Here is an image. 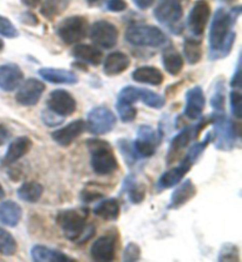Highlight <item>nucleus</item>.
<instances>
[{
  "label": "nucleus",
  "mask_w": 242,
  "mask_h": 262,
  "mask_svg": "<svg viewBox=\"0 0 242 262\" xmlns=\"http://www.w3.org/2000/svg\"><path fill=\"white\" fill-rule=\"evenodd\" d=\"M90 152V164L97 175L106 176L114 174L118 169V161L115 152L106 141L101 138H89L86 141Z\"/></svg>",
  "instance_id": "3"
},
{
  "label": "nucleus",
  "mask_w": 242,
  "mask_h": 262,
  "mask_svg": "<svg viewBox=\"0 0 242 262\" xmlns=\"http://www.w3.org/2000/svg\"><path fill=\"white\" fill-rule=\"evenodd\" d=\"M45 84L39 79L30 78L19 85L15 101L23 106H34L40 101L45 91Z\"/></svg>",
  "instance_id": "13"
},
{
  "label": "nucleus",
  "mask_w": 242,
  "mask_h": 262,
  "mask_svg": "<svg viewBox=\"0 0 242 262\" xmlns=\"http://www.w3.org/2000/svg\"><path fill=\"white\" fill-rule=\"evenodd\" d=\"M87 32H89V23L82 15H72L64 19L57 29L59 38L68 45L79 43L87 36Z\"/></svg>",
  "instance_id": "7"
},
{
  "label": "nucleus",
  "mask_w": 242,
  "mask_h": 262,
  "mask_svg": "<svg viewBox=\"0 0 242 262\" xmlns=\"http://www.w3.org/2000/svg\"><path fill=\"white\" fill-rule=\"evenodd\" d=\"M225 85L224 83H217L215 88L214 95L210 99V105H212L214 114H224L225 113Z\"/></svg>",
  "instance_id": "37"
},
{
  "label": "nucleus",
  "mask_w": 242,
  "mask_h": 262,
  "mask_svg": "<svg viewBox=\"0 0 242 262\" xmlns=\"http://www.w3.org/2000/svg\"><path fill=\"white\" fill-rule=\"evenodd\" d=\"M23 216L21 207L14 201L0 202V222L7 227H15L19 225Z\"/></svg>",
  "instance_id": "26"
},
{
  "label": "nucleus",
  "mask_w": 242,
  "mask_h": 262,
  "mask_svg": "<svg viewBox=\"0 0 242 262\" xmlns=\"http://www.w3.org/2000/svg\"><path fill=\"white\" fill-rule=\"evenodd\" d=\"M92 43L102 49H113L117 44L118 30L106 20H99L92 24L89 30Z\"/></svg>",
  "instance_id": "11"
},
{
  "label": "nucleus",
  "mask_w": 242,
  "mask_h": 262,
  "mask_svg": "<svg viewBox=\"0 0 242 262\" xmlns=\"http://www.w3.org/2000/svg\"><path fill=\"white\" fill-rule=\"evenodd\" d=\"M206 106V98L202 89L195 86L188 90L186 95L184 116L189 119H200Z\"/></svg>",
  "instance_id": "19"
},
{
  "label": "nucleus",
  "mask_w": 242,
  "mask_h": 262,
  "mask_svg": "<svg viewBox=\"0 0 242 262\" xmlns=\"http://www.w3.org/2000/svg\"><path fill=\"white\" fill-rule=\"evenodd\" d=\"M115 125L116 116L106 106H96L87 114L86 126L92 135H105L113 131Z\"/></svg>",
  "instance_id": "8"
},
{
  "label": "nucleus",
  "mask_w": 242,
  "mask_h": 262,
  "mask_svg": "<svg viewBox=\"0 0 242 262\" xmlns=\"http://www.w3.org/2000/svg\"><path fill=\"white\" fill-rule=\"evenodd\" d=\"M48 109L61 117H68L75 114L77 102L67 90H53L48 98Z\"/></svg>",
  "instance_id": "14"
},
{
  "label": "nucleus",
  "mask_w": 242,
  "mask_h": 262,
  "mask_svg": "<svg viewBox=\"0 0 242 262\" xmlns=\"http://www.w3.org/2000/svg\"><path fill=\"white\" fill-rule=\"evenodd\" d=\"M126 6L125 0H109L106 4V9L113 12H122L126 10Z\"/></svg>",
  "instance_id": "45"
},
{
  "label": "nucleus",
  "mask_w": 242,
  "mask_h": 262,
  "mask_svg": "<svg viewBox=\"0 0 242 262\" xmlns=\"http://www.w3.org/2000/svg\"><path fill=\"white\" fill-rule=\"evenodd\" d=\"M71 0H44L40 7V13L44 15V18L53 20L68 9Z\"/></svg>",
  "instance_id": "32"
},
{
  "label": "nucleus",
  "mask_w": 242,
  "mask_h": 262,
  "mask_svg": "<svg viewBox=\"0 0 242 262\" xmlns=\"http://www.w3.org/2000/svg\"><path fill=\"white\" fill-rule=\"evenodd\" d=\"M133 79L137 83L148 84V85H161L163 82V75L159 69L153 67H141L133 72Z\"/></svg>",
  "instance_id": "29"
},
{
  "label": "nucleus",
  "mask_w": 242,
  "mask_h": 262,
  "mask_svg": "<svg viewBox=\"0 0 242 262\" xmlns=\"http://www.w3.org/2000/svg\"><path fill=\"white\" fill-rule=\"evenodd\" d=\"M130 65V58L123 52H113L104 61V73L106 76H117L124 72Z\"/></svg>",
  "instance_id": "27"
},
{
  "label": "nucleus",
  "mask_w": 242,
  "mask_h": 262,
  "mask_svg": "<svg viewBox=\"0 0 242 262\" xmlns=\"http://www.w3.org/2000/svg\"><path fill=\"white\" fill-rule=\"evenodd\" d=\"M218 261H240V250L233 244H225L218 253Z\"/></svg>",
  "instance_id": "39"
},
{
  "label": "nucleus",
  "mask_w": 242,
  "mask_h": 262,
  "mask_svg": "<svg viewBox=\"0 0 242 262\" xmlns=\"http://www.w3.org/2000/svg\"><path fill=\"white\" fill-rule=\"evenodd\" d=\"M102 198H103L102 192H98L96 190L84 189V190H82V192H80V199H82L83 201L86 203L95 202V201H97V200H101Z\"/></svg>",
  "instance_id": "44"
},
{
  "label": "nucleus",
  "mask_w": 242,
  "mask_h": 262,
  "mask_svg": "<svg viewBox=\"0 0 242 262\" xmlns=\"http://www.w3.org/2000/svg\"><path fill=\"white\" fill-rule=\"evenodd\" d=\"M118 98L129 103L142 102L151 109H162L166 104V99L162 96L156 94L148 89H141L135 86H125L118 95Z\"/></svg>",
  "instance_id": "10"
},
{
  "label": "nucleus",
  "mask_w": 242,
  "mask_h": 262,
  "mask_svg": "<svg viewBox=\"0 0 242 262\" xmlns=\"http://www.w3.org/2000/svg\"><path fill=\"white\" fill-rule=\"evenodd\" d=\"M232 88H233V89H240V88H241V73H240V65H237L235 75L233 76V79H232Z\"/></svg>",
  "instance_id": "48"
},
{
  "label": "nucleus",
  "mask_w": 242,
  "mask_h": 262,
  "mask_svg": "<svg viewBox=\"0 0 242 262\" xmlns=\"http://www.w3.org/2000/svg\"><path fill=\"white\" fill-rule=\"evenodd\" d=\"M85 126L86 124L83 119H76L63 128L53 131L51 138L60 146H69L84 133Z\"/></svg>",
  "instance_id": "18"
},
{
  "label": "nucleus",
  "mask_w": 242,
  "mask_h": 262,
  "mask_svg": "<svg viewBox=\"0 0 242 262\" xmlns=\"http://www.w3.org/2000/svg\"><path fill=\"white\" fill-rule=\"evenodd\" d=\"M94 214L104 221H116L120 217L121 206L116 199L103 200L94 208Z\"/></svg>",
  "instance_id": "28"
},
{
  "label": "nucleus",
  "mask_w": 242,
  "mask_h": 262,
  "mask_svg": "<svg viewBox=\"0 0 242 262\" xmlns=\"http://www.w3.org/2000/svg\"><path fill=\"white\" fill-rule=\"evenodd\" d=\"M230 109L236 119L242 117V95L240 89H233L230 92Z\"/></svg>",
  "instance_id": "40"
},
{
  "label": "nucleus",
  "mask_w": 242,
  "mask_h": 262,
  "mask_svg": "<svg viewBox=\"0 0 242 262\" xmlns=\"http://www.w3.org/2000/svg\"><path fill=\"white\" fill-rule=\"evenodd\" d=\"M4 46H5V44H4V41L0 39V51H2V50L4 49Z\"/></svg>",
  "instance_id": "52"
},
{
  "label": "nucleus",
  "mask_w": 242,
  "mask_h": 262,
  "mask_svg": "<svg viewBox=\"0 0 242 262\" xmlns=\"http://www.w3.org/2000/svg\"><path fill=\"white\" fill-rule=\"evenodd\" d=\"M116 109L122 122L131 123L136 119L137 109L134 106L133 103L125 102L123 101V99L118 98V101L116 103Z\"/></svg>",
  "instance_id": "36"
},
{
  "label": "nucleus",
  "mask_w": 242,
  "mask_h": 262,
  "mask_svg": "<svg viewBox=\"0 0 242 262\" xmlns=\"http://www.w3.org/2000/svg\"><path fill=\"white\" fill-rule=\"evenodd\" d=\"M176 187V186H175ZM196 195V187L191 182V180H186L181 183L180 182L176 189L172 191L170 203L168 204V209H179L184 204L190 201Z\"/></svg>",
  "instance_id": "21"
},
{
  "label": "nucleus",
  "mask_w": 242,
  "mask_h": 262,
  "mask_svg": "<svg viewBox=\"0 0 242 262\" xmlns=\"http://www.w3.org/2000/svg\"><path fill=\"white\" fill-rule=\"evenodd\" d=\"M160 143V135L150 125H141L137 130V138L133 142L138 159H149L156 152Z\"/></svg>",
  "instance_id": "9"
},
{
  "label": "nucleus",
  "mask_w": 242,
  "mask_h": 262,
  "mask_svg": "<svg viewBox=\"0 0 242 262\" xmlns=\"http://www.w3.org/2000/svg\"><path fill=\"white\" fill-rule=\"evenodd\" d=\"M153 15L161 24L175 30V26L181 21L183 9L180 0H160Z\"/></svg>",
  "instance_id": "12"
},
{
  "label": "nucleus",
  "mask_w": 242,
  "mask_h": 262,
  "mask_svg": "<svg viewBox=\"0 0 242 262\" xmlns=\"http://www.w3.org/2000/svg\"><path fill=\"white\" fill-rule=\"evenodd\" d=\"M240 11V7H236L232 12H227L225 9H218L215 12L209 31L210 52H217L215 58L226 57L232 50L235 40V32L230 31V29L239 17Z\"/></svg>",
  "instance_id": "1"
},
{
  "label": "nucleus",
  "mask_w": 242,
  "mask_h": 262,
  "mask_svg": "<svg viewBox=\"0 0 242 262\" xmlns=\"http://www.w3.org/2000/svg\"><path fill=\"white\" fill-rule=\"evenodd\" d=\"M193 163H190L189 161L183 159L181 163L176 167L169 169L168 171L164 172V174L160 177L159 182H157V190L162 191L164 189H169V188H172L178 186L180 182H182L184 177L189 172V170L193 167Z\"/></svg>",
  "instance_id": "17"
},
{
  "label": "nucleus",
  "mask_w": 242,
  "mask_h": 262,
  "mask_svg": "<svg viewBox=\"0 0 242 262\" xmlns=\"http://www.w3.org/2000/svg\"><path fill=\"white\" fill-rule=\"evenodd\" d=\"M125 39L134 46L160 48L167 44L168 38L161 29L152 25H133L126 30Z\"/></svg>",
  "instance_id": "5"
},
{
  "label": "nucleus",
  "mask_w": 242,
  "mask_h": 262,
  "mask_svg": "<svg viewBox=\"0 0 242 262\" xmlns=\"http://www.w3.org/2000/svg\"><path fill=\"white\" fill-rule=\"evenodd\" d=\"M10 136H11V134H10L9 129H7L5 125L0 124V146L4 145L7 141H9Z\"/></svg>",
  "instance_id": "47"
},
{
  "label": "nucleus",
  "mask_w": 242,
  "mask_h": 262,
  "mask_svg": "<svg viewBox=\"0 0 242 262\" xmlns=\"http://www.w3.org/2000/svg\"><path fill=\"white\" fill-rule=\"evenodd\" d=\"M184 60L182 56L172 48V46H168L163 52V67L166 71L171 76H178L183 69Z\"/></svg>",
  "instance_id": "31"
},
{
  "label": "nucleus",
  "mask_w": 242,
  "mask_h": 262,
  "mask_svg": "<svg viewBox=\"0 0 242 262\" xmlns=\"http://www.w3.org/2000/svg\"><path fill=\"white\" fill-rule=\"evenodd\" d=\"M210 17V6L206 0H197L190 10L188 26L195 36H202Z\"/></svg>",
  "instance_id": "16"
},
{
  "label": "nucleus",
  "mask_w": 242,
  "mask_h": 262,
  "mask_svg": "<svg viewBox=\"0 0 242 262\" xmlns=\"http://www.w3.org/2000/svg\"><path fill=\"white\" fill-rule=\"evenodd\" d=\"M24 75L18 65L5 64L0 67V89L3 91H14L21 84Z\"/></svg>",
  "instance_id": "20"
},
{
  "label": "nucleus",
  "mask_w": 242,
  "mask_h": 262,
  "mask_svg": "<svg viewBox=\"0 0 242 262\" xmlns=\"http://www.w3.org/2000/svg\"><path fill=\"white\" fill-rule=\"evenodd\" d=\"M5 198V191H4V188L2 187V184H0V200H3Z\"/></svg>",
  "instance_id": "51"
},
{
  "label": "nucleus",
  "mask_w": 242,
  "mask_h": 262,
  "mask_svg": "<svg viewBox=\"0 0 242 262\" xmlns=\"http://www.w3.org/2000/svg\"><path fill=\"white\" fill-rule=\"evenodd\" d=\"M17 241L7 230L0 228V254L5 256H12L17 253Z\"/></svg>",
  "instance_id": "35"
},
{
  "label": "nucleus",
  "mask_w": 242,
  "mask_h": 262,
  "mask_svg": "<svg viewBox=\"0 0 242 262\" xmlns=\"http://www.w3.org/2000/svg\"><path fill=\"white\" fill-rule=\"evenodd\" d=\"M41 119H43V122L48 126H57L63 123L64 117H61L59 115L52 113L51 110L48 109L43 111V114H41Z\"/></svg>",
  "instance_id": "43"
},
{
  "label": "nucleus",
  "mask_w": 242,
  "mask_h": 262,
  "mask_svg": "<svg viewBox=\"0 0 242 262\" xmlns=\"http://www.w3.org/2000/svg\"><path fill=\"white\" fill-rule=\"evenodd\" d=\"M43 192L44 187L39 182L30 181V182L23 183L19 187L17 195L23 201L28 203H37L41 199V196H43Z\"/></svg>",
  "instance_id": "30"
},
{
  "label": "nucleus",
  "mask_w": 242,
  "mask_h": 262,
  "mask_svg": "<svg viewBox=\"0 0 242 262\" xmlns=\"http://www.w3.org/2000/svg\"><path fill=\"white\" fill-rule=\"evenodd\" d=\"M39 75L41 78L49 83L53 84H68V85H74L78 83V77L74 72L63 70V69H52L44 68L39 70Z\"/></svg>",
  "instance_id": "24"
},
{
  "label": "nucleus",
  "mask_w": 242,
  "mask_h": 262,
  "mask_svg": "<svg viewBox=\"0 0 242 262\" xmlns=\"http://www.w3.org/2000/svg\"><path fill=\"white\" fill-rule=\"evenodd\" d=\"M0 34L6 38H17L19 36L18 30L15 29L10 19L3 17V15H0Z\"/></svg>",
  "instance_id": "41"
},
{
  "label": "nucleus",
  "mask_w": 242,
  "mask_h": 262,
  "mask_svg": "<svg viewBox=\"0 0 242 262\" xmlns=\"http://www.w3.org/2000/svg\"><path fill=\"white\" fill-rule=\"evenodd\" d=\"M184 58L188 63L194 65L197 64L202 58V45L201 41L195 39H187L183 44Z\"/></svg>",
  "instance_id": "34"
},
{
  "label": "nucleus",
  "mask_w": 242,
  "mask_h": 262,
  "mask_svg": "<svg viewBox=\"0 0 242 262\" xmlns=\"http://www.w3.org/2000/svg\"><path fill=\"white\" fill-rule=\"evenodd\" d=\"M20 21L26 25L37 26L39 20H38V18L32 12H24L20 15Z\"/></svg>",
  "instance_id": "46"
},
{
  "label": "nucleus",
  "mask_w": 242,
  "mask_h": 262,
  "mask_svg": "<svg viewBox=\"0 0 242 262\" xmlns=\"http://www.w3.org/2000/svg\"><path fill=\"white\" fill-rule=\"evenodd\" d=\"M212 123L214 125V135H212V141L215 146L220 150H232L236 140L240 137L239 124H235L232 119L226 117L224 114H213Z\"/></svg>",
  "instance_id": "4"
},
{
  "label": "nucleus",
  "mask_w": 242,
  "mask_h": 262,
  "mask_svg": "<svg viewBox=\"0 0 242 262\" xmlns=\"http://www.w3.org/2000/svg\"><path fill=\"white\" fill-rule=\"evenodd\" d=\"M212 123V118L207 117L202 118L196 123V124L187 126V128L182 129L176 136L172 138L169 145L168 152H167V164H172L175 161H178L183 154L186 148L190 144V142L195 141L199 136V134L206 128L207 124Z\"/></svg>",
  "instance_id": "6"
},
{
  "label": "nucleus",
  "mask_w": 242,
  "mask_h": 262,
  "mask_svg": "<svg viewBox=\"0 0 242 262\" xmlns=\"http://www.w3.org/2000/svg\"><path fill=\"white\" fill-rule=\"evenodd\" d=\"M87 216H89L87 209H64L57 214L56 221L68 240L77 244H84L90 240L96 232L94 225L86 223Z\"/></svg>",
  "instance_id": "2"
},
{
  "label": "nucleus",
  "mask_w": 242,
  "mask_h": 262,
  "mask_svg": "<svg viewBox=\"0 0 242 262\" xmlns=\"http://www.w3.org/2000/svg\"><path fill=\"white\" fill-rule=\"evenodd\" d=\"M118 148H120L122 156L124 157L126 163H128V165H130V167L135 164L137 160H140L138 159V156L136 155L135 150H134L133 142L125 140V138H122V140L118 141Z\"/></svg>",
  "instance_id": "38"
},
{
  "label": "nucleus",
  "mask_w": 242,
  "mask_h": 262,
  "mask_svg": "<svg viewBox=\"0 0 242 262\" xmlns=\"http://www.w3.org/2000/svg\"><path fill=\"white\" fill-rule=\"evenodd\" d=\"M133 2L135 3V5L138 7V9L145 10V9H149V7L155 3V0H133Z\"/></svg>",
  "instance_id": "49"
},
{
  "label": "nucleus",
  "mask_w": 242,
  "mask_h": 262,
  "mask_svg": "<svg viewBox=\"0 0 242 262\" xmlns=\"http://www.w3.org/2000/svg\"><path fill=\"white\" fill-rule=\"evenodd\" d=\"M117 237L115 235L106 234L97 238L90 248L92 259L98 262H109L116 256Z\"/></svg>",
  "instance_id": "15"
},
{
  "label": "nucleus",
  "mask_w": 242,
  "mask_h": 262,
  "mask_svg": "<svg viewBox=\"0 0 242 262\" xmlns=\"http://www.w3.org/2000/svg\"><path fill=\"white\" fill-rule=\"evenodd\" d=\"M141 259V248L140 246L130 242L123 250V261L135 262Z\"/></svg>",
  "instance_id": "42"
},
{
  "label": "nucleus",
  "mask_w": 242,
  "mask_h": 262,
  "mask_svg": "<svg viewBox=\"0 0 242 262\" xmlns=\"http://www.w3.org/2000/svg\"><path fill=\"white\" fill-rule=\"evenodd\" d=\"M41 0H21V3L24 4L25 6L31 7V9H33V7H37L39 5Z\"/></svg>",
  "instance_id": "50"
},
{
  "label": "nucleus",
  "mask_w": 242,
  "mask_h": 262,
  "mask_svg": "<svg viewBox=\"0 0 242 262\" xmlns=\"http://www.w3.org/2000/svg\"><path fill=\"white\" fill-rule=\"evenodd\" d=\"M72 56L77 60L82 61V63L94 65V67H97V65L101 64L103 58V53L101 50L96 48V46L87 44L76 45L74 50H72Z\"/></svg>",
  "instance_id": "25"
},
{
  "label": "nucleus",
  "mask_w": 242,
  "mask_h": 262,
  "mask_svg": "<svg viewBox=\"0 0 242 262\" xmlns=\"http://www.w3.org/2000/svg\"><path fill=\"white\" fill-rule=\"evenodd\" d=\"M97 2H99V0H87V3H90V4H95Z\"/></svg>",
  "instance_id": "53"
},
{
  "label": "nucleus",
  "mask_w": 242,
  "mask_h": 262,
  "mask_svg": "<svg viewBox=\"0 0 242 262\" xmlns=\"http://www.w3.org/2000/svg\"><path fill=\"white\" fill-rule=\"evenodd\" d=\"M123 191L128 194L130 202L134 204H138L143 201L145 198V189L143 186L137 183L136 177L134 175H129L124 181Z\"/></svg>",
  "instance_id": "33"
},
{
  "label": "nucleus",
  "mask_w": 242,
  "mask_h": 262,
  "mask_svg": "<svg viewBox=\"0 0 242 262\" xmlns=\"http://www.w3.org/2000/svg\"><path fill=\"white\" fill-rule=\"evenodd\" d=\"M32 148V141L26 136L17 137L7 148V151L4 157V164H12L28 155Z\"/></svg>",
  "instance_id": "22"
},
{
  "label": "nucleus",
  "mask_w": 242,
  "mask_h": 262,
  "mask_svg": "<svg viewBox=\"0 0 242 262\" xmlns=\"http://www.w3.org/2000/svg\"><path fill=\"white\" fill-rule=\"evenodd\" d=\"M31 257L36 262H71L75 261L67 254L58 249H53L46 246L36 245L31 249Z\"/></svg>",
  "instance_id": "23"
}]
</instances>
